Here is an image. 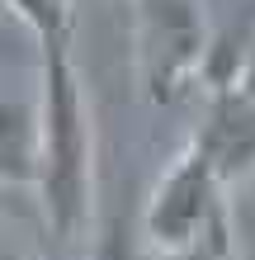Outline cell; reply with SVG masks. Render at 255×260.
<instances>
[{
  "mask_svg": "<svg viewBox=\"0 0 255 260\" xmlns=\"http://www.w3.org/2000/svg\"><path fill=\"white\" fill-rule=\"evenodd\" d=\"M213 166L222 189H241L255 180V100L236 95V90H213L203 109L199 133L189 137Z\"/></svg>",
  "mask_w": 255,
  "mask_h": 260,
  "instance_id": "4",
  "label": "cell"
},
{
  "mask_svg": "<svg viewBox=\"0 0 255 260\" xmlns=\"http://www.w3.org/2000/svg\"><path fill=\"white\" fill-rule=\"evenodd\" d=\"M227 213V189L217 185L213 166L203 161L199 147H185L179 156L161 171V180L147 194L142 208V237L152 255H179L199 241Z\"/></svg>",
  "mask_w": 255,
  "mask_h": 260,
  "instance_id": "3",
  "label": "cell"
},
{
  "mask_svg": "<svg viewBox=\"0 0 255 260\" xmlns=\"http://www.w3.org/2000/svg\"><path fill=\"white\" fill-rule=\"evenodd\" d=\"M0 260H19V251H14V241H10V227H5V218H0Z\"/></svg>",
  "mask_w": 255,
  "mask_h": 260,
  "instance_id": "9",
  "label": "cell"
},
{
  "mask_svg": "<svg viewBox=\"0 0 255 260\" xmlns=\"http://www.w3.org/2000/svg\"><path fill=\"white\" fill-rule=\"evenodd\" d=\"M152 260H241V255H236V237H232V208L222 213L189 251H179V255H152Z\"/></svg>",
  "mask_w": 255,
  "mask_h": 260,
  "instance_id": "7",
  "label": "cell"
},
{
  "mask_svg": "<svg viewBox=\"0 0 255 260\" xmlns=\"http://www.w3.org/2000/svg\"><path fill=\"white\" fill-rule=\"evenodd\" d=\"M208 43L213 28L203 0H132L137 85L152 104H175L203 81Z\"/></svg>",
  "mask_w": 255,
  "mask_h": 260,
  "instance_id": "2",
  "label": "cell"
},
{
  "mask_svg": "<svg viewBox=\"0 0 255 260\" xmlns=\"http://www.w3.org/2000/svg\"><path fill=\"white\" fill-rule=\"evenodd\" d=\"M38 204L57 246H81L95 218V114L76 48L38 52Z\"/></svg>",
  "mask_w": 255,
  "mask_h": 260,
  "instance_id": "1",
  "label": "cell"
},
{
  "mask_svg": "<svg viewBox=\"0 0 255 260\" xmlns=\"http://www.w3.org/2000/svg\"><path fill=\"white\" fill-rule=\"evenodd\" d=\"M5 5L33 34L38 52L76 48V0H5Z\"/></svg>",
  "mask_w": 255,
  "mask_h": 260,
  "instance_id": "6",
  "label": "cell"
},
{
  "mask_svg": "<svg viewBox=\"0 0 255 260\" xmlns=\"http://www.w3.org/2000/svg\"><path fill=\"white\" fill-rule=\"evenodd\" d=\"M236 95H246V100H255V34H250V43H246V57H241V71H236Z\"/></svg>",
  "mask_w": 255,
  "mask_h": 260,
  "instance_id": "8",
  "label": "cell"
},
{
  "mask_svg": "<svg viewBox=\"0 0 255 260\" xmlns=\"http://www.w3.org/2000/svg\"><path fill=\"white\" fill-rule=\"evenodd\" d=\"M0 185H38V95H19L10 85H0Z\"/></svg>",
  "mask_w": 255,
  "mask_h": 260,
  "instance_id": "5",
  "label": "cell"
}]
</instances>
